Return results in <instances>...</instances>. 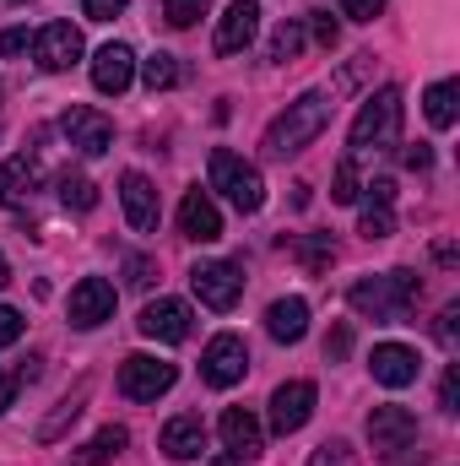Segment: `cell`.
I'll return each mask as SVG.
<instances>
[{"instance_id": "cell-7", "label": "cell", "mask_w": 460, "mask_h": 466, "mask_svg": "<svg viewBox=\"0 0 460 466\" xmlns=\"http://www.w3.org/2000/svg\"><path fill=\"white\" fill-rule=\"evenodd\" d=\"M60 130H65V141H71L82 157H104V152L115 147V119L98 115V109H87V104H71V109L60 115Z\"/></svg>"}, {"instance_id": "cell-46", "label": "cell", "mask_w": 460, "mask_h": 466, "mask_svg": "<svg viewBox=\"0 0 460 466\" xmlns=\"http://www.w3.org/2000/svg\"><path fill=\"white\" fill-rule=\"evenodd\" d=\"M5 282H11V266H5V255H0V288H5Z\"/></svg>"}, {"instance_id": "cell-26", "label": "cell", "mask_w": 460, "mask_h": 466, "mask_svg": "<svg viewBox=\"0 0 460 466\" xmlns=\"http://www.w3.org/2000/svg\"><path fill=\"white\" fill-rule=\"evenodd\" d=\"M141 82H146L152 93H168V87L179 82V60H174V55H163V49H157V55H146V60H141Z\"/></svg>"}, {"instance_id": "cell-23", "label": "cell", "mask_w": 460, "mask_h": 466, "mask_svg": "<svg viewBox=\"0 0 460 466\" xmlns=\"http://www.w3.org/2000/svg\"><path fill=\"white\" fill-rule=\"evenodd\" d=\"M455 98H460V82H434L423 93V115H428L434 130H450L455 125Z\"/></svg>"}, {"instance_id": "cell-43", "label": "cell", "mask_w": 460, "mask_h": 466, "mask_svg": "<svg viewBox=\"0 0 460 466\" xmlns=\"http://www.w3.org/2000/svg\"><path fill=\"white\" fill-rule=\"evenodd\" d=\"M363 190H368V201H379V207L395 201V185H390V179H374V185H363Z\"/></svg>"}, {"instance_id": "cell-36", "label": "cell", "mask_w": 460, "mask_h": 466, "mask_svg": "<svg viewBox=\"0 0 460 466\" xmlns=\"http://www.w3.org/2000/svg\"><path fill=\"white\" fill-rule=\"evenodd\" d=\"M16 337H22V315L11 304H0V348H11Z\"/></svg>"}, {"instance_id": "cell-12", "label": "cell", "mask_w": 460, "mask_h": 466, "mask_svg": "<svg viewBox=\"0 0 460 466\" xmlns=\"http://www.w3.org/2000/svg\"><path fill=\"white\" fill-rule=\"evenodd\" d=\"M141 337H152V342H185L190 337V304H179V299H152L146 309H141Z\"/></svg>"}, {"instance_id": "cell-38", "label": "cell", "mask_w": 460, "mask_h": 466, "mask_svg": "<svg viewBox=\"0 0 460 466\" xmlns=\"http://www.w3.org/2000/svg\"><path fill=\"white\" fill-rule=\"evenodd\" d=\"M346 348H352V326H336V331L325 337V358L336 363V358H346Z\"/></svg>"}, {"instance_id": "cell-13", "label": "cell", "mask_w": 460, "mask_h": 466, "mask_svg": "<svg viewBox=\"0 0 460 466\" xmlns=\"http://www.w3.org/2000/svg\"><path fill=\"white\" fill-rule=\"evenodd\" d=\"M119 201H125V218H130V228L135 233H157L163 223V207H157V190H152V179L146 174H125L119 179Z\"/></svg>"}, {"instance_id": "cell-8", "label": "cell", "mask_w": 460, "mask_h": 466, "mask_svg": "<svg viewBox=\"0 0 460 466\" xmlns=\"http://www.w3.org/2000/svg\"><path fill=\"white\" fill-rule=\"evenodd\" d=\"M244 369H249V348H244V337H233V331L212 337L206 352H201V380H206V385H217V390L238 385V380H244Z\"/></svg>"}, {"instance_id": "cell-41", "label": "cell", "mask_w": 460, "mask_h": 466, "mask_svg": "<svg viewBox=\"0 0 460 466\" xmlns=\"http://www.w3.org/2000/svg\"><path fill=\"white\" fill-rule=\"evenodd\" d=\"M455 396H460V374L450 369V374H445V385H439V407H445V412H460Z\"/></svg>"}, {"instance_id": "cell-1", "label": "cell", "mask_w": 460, "mask_h": 466, "mask_svg": "<svg viewBox=\"0 0 460 466\" xmlns=\"http://www.w3.org/2000/svg\"><path fill=\"white\" fill-rule=\"evenodd\" d=\"M417 277L412 271H385V277H363L352 282L346 304L363 315V320H379V326H401L412 309H417Z\"/></svg>"}, {"instance_id": "cell-20", "label": "cell", "mask_w": 460, "mask_h": 466, "mask_svg": "<svg viewBox=\"0 0 460 466\" xmlns=\"http://www.w3.org/2000/svg\"><path fill=\"white\" fill-rule=\"evenodd\" d=\"M163 456L168 461H195L201 451H206V423L195 418V412H179V418H168L163 423Z\"/></svg>"}, {"instance_id": "cell-40", "label": "cell", "mask_w": 460, "mask_h": 466, "mask_svg": "<svg viewBox=\"0 0 460 466\" xmlns=\"http://www.w3.org/2000/svg\"><path fill=\"white\" fill-rule=\"evenodd\" d=\"M76 412H82V407H76V401H60V412H55V418H49V423H44V440H55V434H60V429H65V423H71V418H76Z\"/></svg>"}, {"instance_id": "cell-14", "label": "cell", "mask_w": 460, "mask_h": 466, "mask_svg": "<svg viewBox=\"0 0 460 466\" xmlns=\"http://www.w3.org/2000/svg\"><path fill=\"white\" fill-rule=\"evenodd\" d=\"M33 55H38L44 71H71V66L82 60V33H76L71 22H49V27L33 38Z\"/></svg>"}, {"instance_id": "cell-3", "label": "cell", "mask_w": 460, "mask_h": 466, "mask_svg": "<svg viewBox=\"0 0 460 466\" xmlns=\"http://www.w3.org/2000/svg\"><path fill=\"white\" fill-rule=\"evenodd\" d=\"M401 115H406L401 87H379V93L357 109V119H352V157L395 147V141H401Z\"/></svg>"}, {"instance_id": "cell-2", "label": "cell", "mask_w": 460, "mask_h": 466, "mask_svg": "<svg viewBox=\"0 0 460 466\" xmlns=\"http://www.w3.org/2000/svg\"><path fill=\"white\" fill-rule=\"evenodd\" d=\"M331 125V93H304V98H293L282 115L265 125V157H293V152H304L320 130Z\"/></svg>"}, {"instance_id": "cell-28", "label": "cell", "mask_w": 460, "mask_h": 466, "mask_svg": "<svg viewBox=\"0 0 460 466\" xmlns=\"http://www.w3.org/2000/svg\"><path fill=\"white\" fill-rule=\"evenodd\" d=\"M298 49H304V22H282L276 38H271V60L287 66V60H298Z\"/></svg>"}, {"instance_id": "cell-45", "label": "cell", "mask_w": 460, "mask_h": 466, "mask_svg": "<svg viewBox=\"0 0 460 466\" xmlns=\"http://www.w3.org/2000/svg\"><path fill=\"white\" fill-rule=\"evenodd\" d=\"M11 401H16V374H5V369H0V412H5Z\"/></svg>"}, {"instance_id": "cell-10", "label": "cell", "mask_w": 460, "mask_h": 466, "mask_svg": "<svg viewBox=\"0 0 460 466\" xmlns=\"http://www.w3.org/2000/svg\"><path fill=\"white\" fill-rule=\"evenodd\" d=\"M315 418V385L309 380H287L271 390V434H298L304 423Z\"/></svg>"}, {"instance_id": "cell-17", "label": "cell", "mask_w": 460, "mask_h": 466, "mask_svg": "<svg viewBox=\"0 0 460 466\" xmlns=\"http://www.w3.org/2000/svg\"><path fill=\"white\" fill-rule=\"evenodd\" d=\"M179 233L195 238V244H217L223 238V212H217V201L206 190H190L179 201Z\"/></svg>"}, {"instance_id": "cell-15", "label": "cell", "mask_w": 460, "mask_h": 466, "mask_svg": "<svg viewBox=\"0 0 460 466\" xmlns=\"http://www.w3.org/2000/svg\"><path fill=\"white\" fill-rule=\"evenodd\" d=\"M130 82H135V49H130V44H104V49L93 55V87L109 93V98H119Z\"/></svg>"}, {"instance_id": "cell-27", "label": "cell", "mask_w": 460, "mask_h": 466, "mask_svg": "<svg viewBox=\"0 0 460 466\" xmlns=\"http://www.w3.org/2000/svg\"><path fill=\"white\" fill-rule=\"evenodd\" d=\"M293 255H298L309 271H325V266H331V255H336V244H331V233H309V238H298V244H293Z\"/></svg>"}, {"instance_id": "cell-22", "label": "cell", "mask_w": 460, "mask_h": 466, "mask_svg": "<svg viewBox=\"0 0 460 466\" xmlns=\"http://www.w3.org/2000/svg\"><path fill=\"white\" fill-rule=\"evenodd\" d=\"M38 179H44L38 157H11V163L0 168V207H16V201H27V196L38 190Z\"/></svg>"}, {"instance_id": "cell-32", "label": "cell", "mask_w": 460, "mask_h": 466, "mask_svg": "<svg viewBox=\"0 0 460 466\" xmlns=\"http://www.w3.org/2000/svg\"><path fill=\"white\" fill-rule=\"evenodd\" d=\"M309 466H357V451L346 440H325L320 451H309Z\"/></svg>"}, {"instance_id": "cell-24", "label": "cell", "mask_w": 460, "mask_h": 466, "mask_svg": "<svg viewBox=\"0 0 460 466\" xmlns=\"http://www.w3.org/2000/svg\"><path fill=\"white\" fill-rule=\"evenodd\" d=\"M55 190H60V207H65V212H93V207H98V185H93L87 174H71V168H65Z\"/></svg>"}, {"instance_id": "cell-11", "label": "cell", "mask_w": 460, "mask_h": 466, "mask_svg": "<svg viewBox=\"0 0 460 466\" xmlns=\"http://www.w3.org/2000/svg\"><path fill=\"white\" fill-rule=\"evenodd\" d=\"M115 315V282L109 277H82L71 288V326L76 331H93Z\"/></svg>"}, {"instance_id": "cell-16", "label": "cell", "mask_w": 460, "mask_h": 466, "mask_svg": "<svg viewBox=\"0 0 460 466\" xmlns=\"http://www.w3.org/2000/svg\"><path fill=\"white\" fill-rule=\"evenodd\" d=\"M368 369H374V380L379 385H390V390H406L417 374H423V358L412 348H401V342H379L374 358H368Z\"/></svg>"}, {"instance_id": "cell-42", "label": "cell", "mask_w": 460, "mask_h": 466, "mask_svg": "<svg viewBox=\"0 0 460 466\" xmlns=\"http://www.w3.org/2000/svg\"><path fill=\"white\" fill-rule=\"evenodd\" d=\"M455 320H460V304H450V309L439 315V342H445V348H455Z\"/></svg>"}, {"instance_id": "cell-25", "label": "cell", "mask_w": 460, "mask_h": 466, "mask_svg": "<svg viewBox=\"0 0 460 466\" xmlns=\"http://www.w3.org/2000/svg\"><path fill=\"white\" fill-rule=\"evenodd\" d=\"M125 440H130V434H125L119 423H109V429H98V434L87 440V451H82V461H87V466H104V461H115L119 451H125Z\"/></svg>"}, {"instance_id": "cell-33", "label": "cell", "mask_w": 460, "mask_h": 466, "mask_svg": "<svg viewBox=\"0 0 460 466\" xmlns=\"http://www.w3.org/2000/svg\"><path fill=\"white\" fill-rule=\"evenodd\" d=\"M309 33H315L320 49H336V38H342V27L331 22V11H309Z\"/></svg>"}, {"instance_id": "cell-37", "label": "cell", "mask_w": 460, "mask_h": 466, "mask_svg": "<svg viewBox=\"0 0 460 466\" xmlns=\"http://www.w3.org/2000/svg\"><path fill=\"white\" fill-rule=\"evenodd\" d=\"M130 0H87V22H115Z\"/></svg>"}, {"instance_id": "cell-39", "label": "cell", "mask_w": 460, "mask_h": 466, "mask_svg": "<svg viewBox=\"0 0 460 466\" xmlns=\"http://www.w3.org/2000/svg\"><path fill=\"white\" fill-rule=\"evenodd\" d=\"M27 44H33V38H27V27H5V33H0V55H22Z\"/></svg>"}, {"instance_id": "cell-6", "label": "cell", "mask_w": 460, "mask_h": 466, "mask_svg": "<svg viewBox=\"0 0 460 466\" xmlns=\"http://www.w3.org/2000/svg\"><path fill=\"white\" fill-rule=\"evenodd\" d=\"M190 288H195V299H201L206 309L228 315L233 304H238V293H244V271H238L233 260H201V266L190 271Z\"/></svg>"}, {"instance_id": "cell-47", "label": "cell", "mask_w": 460, "mask_h": 466, "mask_svg": "<svg viewBox=\"0 0 460 466\" xmlns=\"http://www.w3.org/2000/svg\"><path fill=\"white\" fill-rule=\"evenodd\" d=\"M233 461H238V456H228V461H212V466H233Z\"/></svg>"}, {"instance_id": "cell-31", "label": "cell", "mask_w": 460, "mask_h": 466, "mask_svg": "<svg viewBox=\"0 0 460 466\" xmlns=\"http://www.w3.org/2000/svg\"><path fill=\"white\" fill-rule=\"evenodd\" d=\"M206 5H212V0H163V16H168L174 27H195V22L206 16Z\"/></svg>"}, {"instance_id": "cell-35", "label": "cell", "mask_w": 460, "mask_h": 466, "mask_svg": "<svg viewBox=\"0 0 460 466\" xmlns=\"http://www.w3.org/2000/svg\"><path fill=\"white\" fill-rule=\"evenodd\" d=\"M336 5H342V16H352V22H374L385 11V0H336Z\"/></svg>"}, {"instance_id": "cell-44", "label": "cell", "mask_w": 460, "mask_h": 466, "mask_svg": "<svg viewBox=\"0 0 460 466\" xmlns=\"http://www.w3.org/2000/svg\"><path fill=\"white\" fill-rule=\"evenodd\" d=\"M401 157H406V168H428V163H434V152H428L423 141H417V147H406Z\"/></svg>"}, {"instance_id": "cell-34", "label": "cell", "mask_w": 460, "mask_h": 466, "mask_svg": "<svg viewBox=\"0 0 460 466\" xmlns=\"http://www.w3.org/2000/svg\"><path fill=\"white\" fill-rule=\"evenodd\" d=\"M125 277H130V288H152V282H157V266H152L146 255H130V260H125Z\"/></svg>"}, {"instance_id": "cell-4", "label": "cell", "mask_w": 460, "mask_h": 466, "mask_svg": "<svg viewBox=\"0 0 460 466\" xmlns=\"http://www.w3.org/2000/svg\"><path fill=\"white\" fill-rule=\"evenodd\" d=\"M206 174H212V190H223L244 218L265 207V179H260V168H255V163H244L238 152L217 147V152H212V163H206Z\"/></svg>"}, {"instance_id": "cell-18", "label": "cell", "mask_w": 460, "mask_h": 466, "mask_svg": "<svg viewBox=\"0 0 460 466\" xmlns=\"http://www.w3.org/2000/svg\"><path fill=\"white\" fill-rule=\"evenodd\" d=\"M217 429H223V445H228V456H238V461H255V456L265 451V429H260V418H255L249 407H228Z\"/></svg>"}, {"instance_id": "cell-21", "label": "cell", "mask_w": 460, "mask_h": 466, "mask_svg": "<svg viewBox=\"0 0 460 466\" xmlns=\"http://www.w3.org/2000/svg\"><path fill=\"white\" fill-rule=\"evenodd\" d=\"M265 331H271L276 342H304V331H309V304H304V299H276V304L265 309Z\"/></svg>"}, {"instance_id": "cell-19", "label": "cell", "mask_w": 460, "mask_h": 466, "mask_svg": "<svg viewBox=\"0 0 460 466\" xmlns=\"http://www.w3.org/2000/svg\"><path fill=\"white\" fill-rule=\"evenodd\" d=\"M255 33H260V5L255 0H233L228 11H223V22H217V55H238V49H249L255 44Z\"/></svg>"}, {"instance_id": "cell-5", "label": "cell", "mask_w": 460, "mask_h": 466, "mask_svg": "<svg viewBox=\"0 0 460 466\" xmlns=\"http://www.w3.org/2000/svg\"><path fill=\"white\" fill-rule=\"evenodd\" d=\"M174 380H179V369H174L168 358H152V352H130V358L119 363V390H125L130 401H157V396L174 390Z\"/></svg>"}, {"instance_id": "cell-30", "label": "cell", "mask_w": 460, "mask_h": 466, "mask_svg": "<svg viewBox=\"0 0 460 466\" xmlns=\"http://www.w3.org/2000/svg\"><path fill=\"white\" fill-rule=\"evenodd\" d=\"M331 196H336L342 207H357V201H363V185H357L352 157H342V163H336V185H331Z\"/></svg>"}, {"instance_id": "cell-29", "label": "cell", "mask_w": 460, "mask_h": 466, "mask_svg": "<svg viewBox=\"0 0 460 466\" xmlns=\"http://www.w3.org/2000/svg\"><path fill=\"white\" fill-rule=\"evenodd\" d=\"M357 233H363V238H390V233H395V212H390V207H379V201H368Z\"/></svg>"}, {"instance_id": "cell-9", "label": "cell", "mask_w": 460, "mask_h": 466, "mask_svg": "<svg viewBox=\"0 0 460 466\" xmlns=\"http://www.w3.org/2000/svg\"><path fill=\"white\" fill-rule=\"evenodd\" d=\"M368 445L374 456H401L417 445V418L406 407H374L368 412Z\"/></svg>"}]
</instances>
